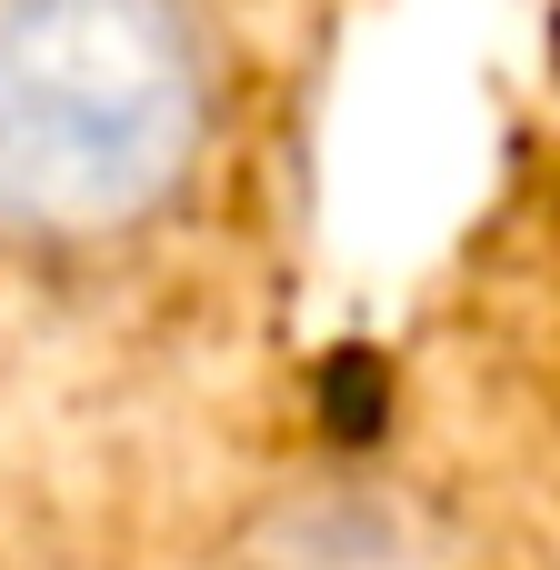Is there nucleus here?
Returning a JSON list of instances; mask_svg holds the SVG:
<instances>
[{
  "label": "nucleus",
  "mask_w": 560,
  "mask_h": 570,
  "mask_svg": "<svg viewBox=\"0 0 560 570\" xmlns=\"http://www.w3.org/2000/svg\"><path fill=\"white\" fill-rule=\"evenodd\" d=\"M240 100L220 0H0V281H110L210 190Z\"/></svg>",
  "instance_id": "obj_1"
},
{
  "label": "nucleus",
  "mask_w": 560,
  "mask_h": 570,
  "mask_svg": "<svg viewBox=\"0 0 560 570\" xmlns=\"http://www.w3.org/2000/svg\"><path fill=\"white\" fill-rule=\"evenodd\" d=\"M210 570H481V561L431 491L381 481V471H301L220 531Z\"/></svg>",
  "instance_id": "obj_2"
}]
</instances>
